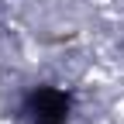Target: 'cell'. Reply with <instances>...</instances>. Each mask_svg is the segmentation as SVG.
Segmentation results:
<instances>
[{
    "label": "cell",
    "instance_id": "6da1fadb",
    "mask_svg": "<svg viewBox=\"0 0 124 124\" xmlns=\"http://www.w3.org/2000/svg\"><path fill=\"white\" fill-rule=\"evenodd\" d=\"M28 107H31L35 124H55V121H66V114H69V97H66L62 90H55V86H41V90L31 93Z\"/></svg>",
    "mask_w": 124,
    "mask_h": 124
},
{
    "label": "cell",
    "instance_id": "7a4b0ae2",
    "mask_svg": "<svg viewBox=\"0 0 124 124\" xmlns=\"http://www.w3.org/2000/svg\"><path fill=\"white\" fill-rule=\"evenodd\" d=\"M55 124H66V121H55Z\"/></svg>",
    "mask_w": 124,
    "mask_h": 124
}]
</instances>
